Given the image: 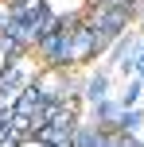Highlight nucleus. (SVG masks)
<instances>
[{
    "instance_id": "20e7f679",
    "label": "nucleus",
    "mask_w": 144,
    "mask_h": 147,
    "mask_svg": "<svg viewBox=\"0 0 144 147\" xmlns=\"http://www.w3.org/2000/svg\"><path fill=\"white\" fill-rule=\"evenodd\" d=\"M4 4H16V0H4Z\"/></svg>"
},
{
    "instance_id": "f03ea898",
    "label": "nucleus",
    "mask_w": 144,
    "mask_h": 147,
    "mask_svg": "<svg viewBox=\"0 0 144 147\" xmlns=\"http://www.w3.org/2000/svg\"><path fill=\"white\" fill-rule=\"evenodd\" d=\"M20 147H47V143H39V140H27V143H20Z\"/></svg>"
},
{
    "instance_id": "f257e3e1",
    "label": "nucleus",
    "mask_w": 144,
    "mask_h": 147,
    "mask_svg": "<svg viewBox=\"0 0 144 147\" xmlns=\"http://www.w3.org/2000/svg\"><path fill=\"white\" fill-rule=\"evenodd\" d=\"M82 4L86 0H47V8L55 16H74V12H82Z\"/></svg>"
},
{
    "instance_id": "7ed1b4c3",
    "label": "nucleus",
    "mask_w": 144,
    "mask_h": 147,
    "mask_svg": "<svg viewBox=\"0 0 144 147\" xmlns=\"http://www.w3.org/2000/svg\"><path fill=\"white\" fill-rule=\"evenodd\" d=\"M4 62H8V58H4V47H0V74H4Z\"/></svg>"
}]
</instances>
